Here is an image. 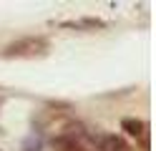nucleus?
<instances>
[{
	"label": "nucleus",
	"instance_id": "1",
	"mask_svg": "<svg viewBox=\"0 0 156 151\" xmlns=\"http://www.w3.org/2000/svg\"><path fill=\"white\" fill-rule=\"evenodd\" d=\"M51 53V40L43 35H23L8 43L3 50H0V58H20V60H35V58H45Z\"/></svg>",
	"mask_w": 156,
	"mask_h": 151
},
{
	"label": "nucleus",
	"instance_id": "2",
	"mask_svg": "<svg viewBox=\"0 0 156 151\" xmlns=\"http://www.w3.org/2000/svg\"><path fill=\"white\" fill-rule=\"evenodd\" d=\"M91 144L93 151H131V144L119 134H96Z\"/></svg>",
	"mask_w": 156,
	"mask_h": 151
},
{
	"label": "nucleus",
	"instance_id": "3",
	"mask_svg": "<svg viewBox=\"0 0 156 151\" xmlns=\"http://www.w3.org/2000/svg\"><path fill=\"white\" fill-rule=\"evenodd\" d=\"M121 131H126V134L129 136H133L136 141H139L141 144V149L144 151H149V124H146V121H141V118H123L121 121Z\"/></svg>",
	"mask_w": 156,
	"mask_h": 151
},
{
	"label": "nucleus",
	"instance_id": "4",
	"mask_svg": "<svg viewBox=\"0 0 156 151\" xmlns=\"http://www.w3.org/2000/svg\"><path fill=\"white\" fill-rule=\"evenodd\" d=\"M91 138V136H88ZM88 138H78V136H66V134H58L51 138V146L55 151H93L86 141Z\"/></svg>",
	"mask_w": 156,
	"mask_h": 151
},
{
	"label": "nucleus",
	"instance_id": "5",
	"mask_svg": "<svg viewBox=\"0 0 156 151\" xmlns=\"http://www.w3.org/2000/svg\"><path fill=\"white\" fill-rule=\"evenodd\" d=\"M106 20L101 18H78V20H63L61 28H71V30H81V33H93V30H103Z\"/></svg>",
	"mask_w": 156,
	"mask_h": 151
},
{
	"label": "nucleus",
	"instance_id": "6",
	"mask_svg": "<svg viewBox=\"0 0 156 151\" xmlns=\"http://www.w3.org/2000/svg\"><path fill=\"white\" fill-rule=\"evenodd\" d=\"M38 149H41V141H38V138L33 141V138H30V141L25 144V149H23V151H38Z\"/></svg>",
	"mask_w": 156,
	"mask_h": 151
}]
</instances>
